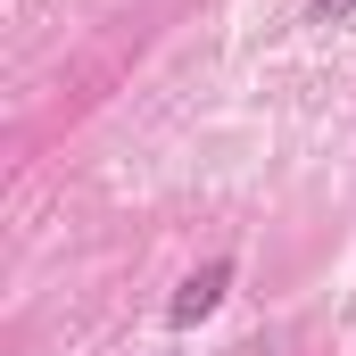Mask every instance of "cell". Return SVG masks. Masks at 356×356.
<instances>
[{"mask_svg":"<svg viewBox=\"0 0 356 356\" xmlns=\"http://www.w3.org/2000/svg\"><path fill=\"white\" fill-rule=\"evenodd\" d=\"M356 17V0H315V8H307V25H348Z\"/></svg>","mask_w":356,"mask_h":356,"instance_id":"cell-2","label":"cell"},{"mask_svg":"<svg viewBox=\"0 0 356 356\" xmlns=\"http://www.w3.org/2000/svg\"><path fill=\"white\" fill-rule=\"evenodd\" d=\"M224 290H232V257H207L199 273H182V290L166 298V323H199V315H216Z\"/></svg>","mask_w":356,"mask_h":356,"instance_id":"cell-1","label":"cell"}]
</instances>
